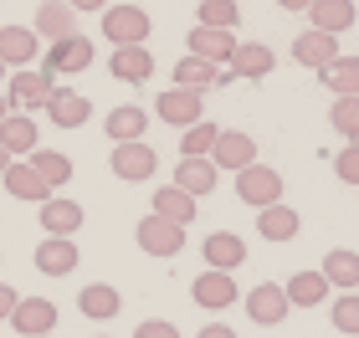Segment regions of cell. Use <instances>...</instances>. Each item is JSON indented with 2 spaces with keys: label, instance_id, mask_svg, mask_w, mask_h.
Returning a JSON list of instances; mask_svg holds the SVG:
<instances>
[{
  "label": "cell",
  "instance_id": "cell-2",
  "mask_svg": "<svg viewBox=\"0 0 359 338\" xmlns=\"http://www.w3.org/2000/svg\"><path fill=\"white\" fill-rule=\"evenodd\" d=\"M149 10L139 6H108L103 10V36L113 46H149Z\"/></svg>",
  "mask_w": 359,
  "mask_h": 338
},
{
  "label": "cell",
  "instance_id": "cell-35",
  "mask_svg": "<svg viewBox=\"0 0 359 338\" xmlns=\"http://www.w3.org/2000/svg\"><path fill=\"white\" fill-rule=\"evenodd\" d=\"M216 139H221V128L216 123H195L185 128V139H180V159H210V149H216Z\"/></svg>",
  "mask_w": 359,
  "mask_h": 338
},
{
  "label": "cell",
  "instance_id": "cell-1",
  "mask_svg": "<svg viewBox=\"0 0 359 338\" xmlns=\"http://www.w3.org/2000/svg\"><path fill=\"white\" fill-rule=\"evenodd\" d=\"M52 92H57V83L46 77L41 67H26V72H11V87H6V103H11V113H36V108H46L52 103Z\"/></svg>",
  "mask_w": 359,
  "mask_h": 338
},
{
  "label": "cell",
  "instance_id": "cell-32",
  "mask_svg": "<svg viewBox=\"0 0 359 338\" xmlns=\"http://www.w3.org/2000/svg\"><path fill=\"white\" fill-rule=\"evenodd\" d=\"M283 293H287V302H292V308H318V302L329 297V277L308 267V272H298V277H292V282L283 287Z\"/></svg>",
  "mask_w": 359,
  "mask_h": 338
},
{
  "label": "cell",
  "instance_id": "cell-28",
  "mask_svg": "<svg viewBox=\"0 0 359 338\" xmlns=\"http://www.w3.org/2000/svg\"><path fill=\"white\" fill-rule=\"evenodd\" d=\"M323 277H329V287H339V293H359V251H344L334 246L329 256H323Z\"/></svg>",
  "mask_w": 359,
  "mask_h": 338
},
{
  "label": "cell",
  "instance_id": "cell-45",
  "mask_svg": "<svg viewBox=\"0 0 359 338\" xmlns=\"http://www.w3.org/2000/svg\"><path fill=\"white\" fill-rule=\"evenodd\" d=\"M11 118V103H6V92H0V123H6Z\"/></svg>",
  "mask_w": 359,
  "mask_h": 338
},
{
  "label": "cell",
  "instance_id": "cell-49",
  "mask_svg": "<svg viewBox=\"0 0 359 338\" xmlns=\"http://www.w3.org/2000/svg\"><path fill=\"white\" fill-rule=\"evenodd\" d=\"M46 338H52V333H46Z\"/></svg>",
  "mask_w": 359,
  "mask_h": 338
},
{
  "label": "cell",
  "instance_id": "cell-47",
  "mask_svg": "<svg viewBox=\"0 0 359 338\" xmlns=\"http://www.w3.org/2000/svg\"><path fill=\"white\" fill-rule=\"evenodd\" d=\"M0 83H6V62H0Z\"/></svg>",
  "mask_w": 359,
  "mask_h": 338
},
{
  "label": "cell",
  "instance_id": "cell-20",
  "mask_svg": "<svg viewBox=\"0 0 359 338\" xmlns=\"http://www.w3.org/2000/svg\"><path fill=\"white\" fill-rule=\"evenodd\" d=\"M41 231H46V236L72 241L77 231H83V205H77V200H62V195H52V200L41 205Z\"/></svg>",
  "mask_w": 359,
  "mask_h": 338
},
{
  "label": "cell",
  "instance_id": "cell-44",
  "mask_svg": "<svg viewBox=\"0 0 359 338\" xmlns=\"http://www.w3.org/2000/svg\"><path fill=\"white\" fill-rule=\"evenodd\" d=\"M277 6H283V10H308L313 0H277Z\"/></svg>",
  "mask_w": 359,
  "mask_h": 338
},
{
  "label": "cell",
  "instance_id": "cell-24",
  "mask_svg": "<svg viewBox=\"0 0 359 338\" xmlns=\"http://www.w3.org/2000/svg\"><path fill=\"white\" fill-rule=\"evenodd\" d=\"M216 180H221V169L210 164V159H180V169H175V190H185L190 200L210 195V190H216Z\"/></svg>",
  "mask_w": 359,
  "mask_h": 338
},
{
  "label": "cell",
  "instance_id": "cell-25",
  "mask_svg": "<svg viewBox=\"0 0 359 338\" xmlns=\"http://www.w3.org/2000/svg\"><path fill=\"white\" fill-rule=\"evenodd\" d=\"M77 262H83V256H77V241L46 236L41 246H36V272H46V277H67Z\"/></svg>",
  "mask_w": 359,
  "mask_h": 338
},
{
  "label": "cell",
  "instance_id": "cell-18",
  "mask_svg": "<svg viewBox=\"0 0 359 338\" xmlns=\"http://www.w3.org/2000/svg\"><path fill=\"white\" fill-rule=\"evenodd\" d=\"M308 21H313V31H323V36H344L359 21V10H354V0H313V6H308Z\"/></svg>",
  "mask_w": 359,
  "mask_h": 338
},
{
  "label": "cell",
  "instance_id": "cell-22",
  "mask_svg": "<svg viewBox=\"0 0 359 338\" xmlns=\"http://www.w3.org/2000/svg\"><path fill=\"white\" fill-rule=\"evenodd\" d=\"M103 134H108L113 143H139L144 134H149V113H144L139 103H123V108H113V113H108Z\"/></svg>",
  "mask_w": 359,
  "mask_h": 338
},
{
  "label": "cell",
  "instance_id": "cell-9",
  "mask_svg": "<svg viewBox=\"0 0 359 338\" xmlns=\"http://www.w3.org/2000/svg\"><path fill=\"white\" fill-rule=\"evenodd\" d=\"M210 164L216 169H252L257 164V139L252 134H241V128H221V139H216V149H210Z\"/></svg>",
  "mask_w": 359,
  "mask_h": 338
},
{
  "label": "cell",
  "instance_id": "cell-4",
  "mask_svg": "<svg viewBox=\"0 0 359 338\" xmlns=\"http://www.w3.org/2000/svg\"><path fill=\"white\" fill-rule=\"evenodd\" d=\"M190 297H195V308H205V313H221V308H236L241 302V287L231 272H201V277L190 282Z\"/></svg>",
  "mask_w": 359,
  "mask_h": 338
},
{
  "label": "cell",
  "instance_id": "cell-42",
  "mask_svg": "<svg viewBox=\"0 0 359 338\" xmlns=\"http://www.w3.org/2000/svg\"><path fill=\"white\" fill-rule=\"evenodd\" d=\"M195 338H236V328H231V323H205Z\"/></svg>",
  "mask_w": 359,
  "mask_h": 338
},
{
  "label": "cell",
  "instance_id": "cell-29",
  "mask_svg": "<svg viewBox=\"0 0 359 338\" xmlns=\"http://www.w3.org/2000/svg\"><path fill=\"white\" fill-rule=\"evenodd\" d=\"M257 231L267 241H292L303 231V216L292 211V205H267V211H257Z\"/></svg>",
  "mask_w": 359,
  "mask_h": 338
},
{
  "label": "cell",
  "instance_id": "cell-23",
  "mask_svg": "<svg viewBox=\"0 0 359 338\" xmlns=\"http://www.w3.org/2000/svg\"><path fill=\"white\" fill-rule=\"evenodd\" d=\"M46 118H52L57 128H83L93 118V103L83 98V92H72V87H57L52 103H46Z\"/></svg>",
  "mask_w": 359,
  "mask_h": 338
},
{
  "label": "cell",
  "instance_id": "cell-10",
  "mask_svg": "<svg viewBox=\"0 0 359 338\" xmlns=\"http://www.w3.org/2000/svg\"><path fill=\"white\" fill-rule=\"evenodd\" d=\"M241 302H247V318H252V323H262V328H277L292 313V302H287V293L277 282H257Z\"/></svg>",
  "mask_w": 359,
  "mask_h": 338
},
{
  "label": "cell",
  "instance_id": "cell-7",
  "mask_svg": "<svg viewBox=\"0 0 359 338\" xmlns=\"http://www.w3.org/2000/svg\"><path fill=\"white\" fill-rule=\"evenodd\" d=\"M134 241H139V251H149V256H180V251H185V225H170V220H159L149 211L139 220Z\"/></svg>",
  "mask_w": 359,
  "mask_h": 338
},
{
  "label": "cell",
  "instance_id": "cell-3",
  "mask_svg": "<svg viewBox=\"0 0 359 338\" xmlns=\"http://www.w3.org/2000/svg\"><path fill=\"white\" fill-rule=\"evenodd\" d=\"M236 195L252 205V211H267V205H283V174L272 164H252L236 174Z\"/></svg>",
  "mask_w": 359,
  "mask_h": 338
},
{
  "label": "cell",
  "instance_id": "cell-19",
  "mask_svg": "<svg viewBox=\"0 0 359 338\" xmlns=\"http://www.w3.org/2000/svg\"><path fill=\"white\" fill-rule=\"evenodd\" d=\"M0 185L11 190V200H31V205H46V200H52V190H46L41 174L31 169V159H26V164H21V159H11V169L0 174Z\"/></svg>",
  "mask_w": 359,
  "mask_h": 338
},
{
  "label": "cell",
  "instance_id": "cell-43",
  "mask_svg": "<svg viewBox=\"0 0 359 338\" xmlns=\"http://www.w3.org/2000/svg\"><path fill=\"white\" fill-rule=\"evenodd\" d=\"M72 10H83V15H93V10H108V0H67Z\"/></svg>",
  "mask_w": 359,
  "mask_h": 338
},
{
  "label": "cell",
  "instance_id": "cell-27",
  "mask_svg": "<svg viewBox=\"0 0 359 338\" xmlns=\"http://www.w3.org/2000/svg\"><path fill=\"white\" fill-rule=\"evenodd\" d=\"M221 83H226V72L216 67V62H201V57H185V62H175V87L210 92V87H221Z\"/></svg>",
  "mask_w": 359,
  "mask_h": 338
},
{
  "label": "cell",
  "instance_id": "cell-36",
  "mask_svg": "<svg viewBox=\"0 0 359 338\" xmlns=\"http://www.w3.org/2000/svg\"><path fill=\"white\" fill-rule=\"evenodd\" d=\"M195 21H201V26H210V31H236L241 10H236V0H201Z\"/></svg>",
  "mask_w": 359,
  "mask_h": 338
},
{
  "label": "cell",
  "instance_id": "cell-17",
  "mask_svg": "<svg viewBox=\"0 0 359 338\" xmlns=\"http://www.w3.org/2000/svg\"><path fill=\"white\" fill-rule=\"evenodd\" d=\"M108 72L118 77V83H149L154 77V57H149V46H113V57H108Z\"/></svg>",
  "mask_w": 359,
  "mask_h": 338
},
{
  "label": "cell",
  "instance_id": "cell-11",
  "mask_svg": "<svg viewBox=\"0 0 359 338\" xmlns=\"http://www.w3.org/2000/svg\"><path fill=\"white\" fill-rule=\"evenodd\" d=\"M11 328H15V338H46L57 328V302L21 297V302H15V313H11Z\"/></svg>",
  "mask_w": 359,
  "mask_h": 338
},
{
  "label": "cell",
  "instance_id": "cell-39",
  "mask_svg": "<svg viewBox=\"0 0 359 338\" xmlns=\"http://www.w3.org/2000/svg\"><path fill=\"white\" fill-rule=\"evenodd\" d=\"M334 174H339V185H359V143H344L334 154Z\"/></svg>",
  "mask_w": 359,
  "mask_h": 338
},
{
  "label": "cell",
  "instance_id": "cell-5",
  "mask_svg": "<svg viewBox=\"0 0 359 338\" xmlns=\"http://www.w3.org/2000/svg\"><path fill=\"white\" fill-rule=\"evenodd\" d=\"M154 113L175 128H195L205 123V92H190V87H165L154 98Z\"/></svg>",
  "mask_w": 359,
  "mask_h": 338
},
{
  "label": "cell",
  "instance_id": "cell-26",
  "mask_svg": "<svg viewBox=\"0 0 359 338\" xmlns=\"http://www.w3.org/2000/svg\"><path fill=\"white\" fill-rule=\"evenodd\" d=\"M226 67H231V77L262 83V77L272 72V46H262V41H241V46H236V57L226 62Z\"/></svg>",
  "mask_w": 359,
  "mask_h": 338
},
{
  "label": "cell",
  "instance_id": "cell-21",
  "mask_svg": "<svg viewBox=\"0 0 359 338\" xmlns=\"http://www.w3.org/2000/svg\"><path fill=\"white\" fill-rule=\"evenodd\" d=\"M0 149H6L11 159H21V154H36V149H41L36 118H26V113H11V118L0 123Z\"/></svg>",
  "mask_w": 359,
  "mask_h": 338
},
{
  "label": "cell",
  "instance_id": "cell-30",
  "mask_svg": "<svg viewBox=\"0 0 359 338\" xmlns=\"http://www.w3.org/2000/svg\"><path fill=\"white\" fill-rule=\"evenodd\" d=\"M154 216L170 220V225H195V200L185 190H175V185H159L154 190Z\"/></svg>",
  "mask_w": 359,
  "mask_h": 338
},
{
  "label": "cell",
  "instance_id": "cell-14",
  "mask_svg": "<svg viewBox=\"0 0 359 338\" xmlns=\"http://www.w3.org/2000/svg\"><path fill=\"white\" fill-rule=\"evenodd\" d=\"M201 256H205L210 272H236V267H247V241L231 236V231H210Z\"/></svg>",
  "mask_w": 359,
  "mask_h": 338
},
{
  "label": "cell",
  "instance_id": "cell-34",
  "mask_svg": "<svg viewBox=\"0 0 359 338\" xmlns=\"http://www.w3.org/2000/svg\"><path fill=\"white\" fill-rule=\"evenodd\" d=\"M31 169L41 174V185L52 190V195H57V185H67V180H72V159H67V154H57V149H36V154H31Z\"/></svg>",
  "mask_w": 359,
  "mask_h": 338
},
{
  "label": "cell",
  "instance_id": "cell-31",
  "mask_svg": "<svg viewBox=\"0 0 359 338\" xmlns=\"http://www.w3.org/2000/svg\"><path fill=\"white\" fill-rule=\"evenodd\" d=\"M77 308H83L88 318H118V308H123V297H118V287H108V282H88L83 293H77Z\"/></svg>",
  "mask_w": 359,
  "mask_h": 338
},
{
  "label": "cell",
  "instance_id": "cell-6",
  "mask_svg": "<svg viewBox=\"0 0 359 338\" xmlns=\"http://www.w3.org/2000/svg\"><path fill=\"white\" fill-rule=\"evenodd\" d=\"M113 174H118L123 185H144V180H154V169H159V154L149 149V143H113Z\"/></svg>",
  "mask_w": 359,
  "mask_h": 338
},
{
  "label": "cell",
  "instance_id": "cell-37",
  "mask_svg": "<svg viewBox=\"0 0 359 338\" xmlns=\"http://www.w3.org/2000/svg\"><path fill=\"white\" fill-rule=\"evenodd\" d=\"M329 123H334V134H339V139L359 143V98H339V103L329 108Z\"/></svg>",
  "mask_w": 359,
  "mask_h": 338
},
{
  "label": "cell",
  "instance_id": "cell-48",
  "mask_svg": "<svg viewBox=\"0 0 359 338\" xmlns=\"http://www.w3.org/2000/svg\"><path fill=\"white\" fill-rule=\"evenodd\" d=\"M195 6H201V0H195Z\"/></svg>",
  "mask_w": 359,
  "mask_h": 338
},
{
  "label": "cell",
  "instance_id": "cell-8",
  "mask_svg": "<svg viewBox=\"0 0 359 338\" xmlns=\"http://www.w3.org/2000/svg\"><path fill=\"white\" fill-rule=\"evenodd\" d=\"M88 67H93V41L77 31V36L57 41L52 52H46V67H41V72L57 83V77H72V72H88Z\"/></svg>",
  "mask_w": 359,
  "mask_h": 338
},
{
  "label": "cell",
  "instance_id": "cell-38",
  "mask_svg": "<svg viewBox=\"0 0 359 338\" xmlns=\"http://www.w3.org/2000/svg\"><path fill=\"white\" fill-rule=\"evenodd\" d=\"M329 318H334V328H339V333L359 338V293H339V297H334V308H329Z\"/></svg>",
  "mask_w": 359,
  "mask_h": 338
},
{
  "label": "cell",
  "instance_id": "cell-13",
  "mask_svg": "<svg viewBox=\"0 0 359 338\" xmlns=\"http://www.w3.org/2000/svg\"><path fill=\"white\" fill-rule=\"evenodd\" d=\"M339 57H344V52H339V36H323V31H313V26L292 41V62H303V67H313V72L334 67Z\"/></svg>",
  "mask_w": 359,
  "mask_h": 338
},
{
  "label": "cell",
  "instance_id": "cell-33",
  "mask_svg": "<svg viewBox=\"0 0 359 338\" xmlns=\"http://www.w3.org/2000/svg\"><path fill=\"white\" fill-rule=\"evenodd\" d=\"M323 87L334 92V98H359V57H339L334 67H323Z\"/></svg>",
  "mask_w": 359,
  "mask_h": 338
},
{
  "label": "cell",
  "instance_id": "cell-40",
  "mask_svg": "<svg viewBox=\"0 0 359 338\" xmlns=\"http://www.w3.org/2000/svg\"><path fill=\"white\" fill-rule=\"evenodd\" d=\"M134 338H180V328L165 323V318H144V323L134 328Z\"/></svg>",
  "mask_w": 359,
  "mask_h": 338
},
{
  "label": "cell",
  "instance_id": "cell-15",
  "mask_svg": "<svg viewBox=\"0 0 359 338\" xmlns=\"http://www.w3.org/2000/svg\"><path fill=\"white\" fill-rule=\"evenodd\" d=\"M36 46L41 36L31 26H0V62H6V72H26V62H36Z\"/></svg>",
  "mask_w": 359,
  "mask_h": 338
},
{
  "label": "cell",
  "instance_id": "cell-12",
  "mask_svg": "<svg viewBox=\"0 0 359 338\" xmlns=\"http://www.w3.org/2000/svg\"><path fill=\"white\" fill-rule=\"evenodd\" d=\"M236 36L231 31H210V26H190V36H185V57H201V62H231L236 57Z\"/></svg>",
  "mask_w": 359,
  "mask_h": 338
},
{
  "label": "cell",
  "instance_id": "cell-46",
  "mask_svg": "<svg viewBox=\"0 0 359 338\" xmlns=\"http://www.w3.org/2000/svg\"><path fill=\"white\" fill-rule=\"evenodd\" d=\"M6 169H11V154H6V149H0V174H6Z\"/></svg>",
  "mask_w": 359,
  "mask_h": 338
},
{
  "label": "cell",
  "instance_id": "cell-41",
  "mask_svg": "<svg viewBox=\"0 0 359 338\" xmlns=\"http://www.w3.org/2000/svg\"><path fill=\"white\" fill-rule=\"evenodd\" d=\"M15 302H21V293H15L11 282H0V323H11V313H15Z\"/></svg>",
  "mask_w": 359,
  "mask_h": 338
},
{
  "label": "cell",
  "instance_id": "cell-16",
  "mask_svg": "<svg viewBox=\"0 0 359 338\" xmlns=\"http://www.w3.org/2000/svg\"><path fill=\"white\" fill-rule=\"evenodd\" d=\"M72 6H67V0H41V6H36V26H31V31H36V36H46V41H67V36H77V21H72Z\"/></svg>",
  "mask_w": 359,
  "mask_h": 338
}]
</instances>
